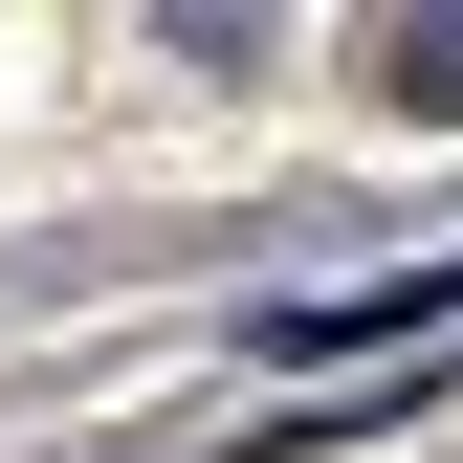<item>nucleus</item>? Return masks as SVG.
<instances>
[{"label":"nucleus","mask_w":463,"mask_h":463,"mask_svg":"<svg viewBox=\"0 0 463 463\" xmlns=\"http://www.w3.org/2000/svg\"><path fill=\"white\" fill-rule=\"evenodd\" d=\"M375 89H397V110H463V23H397V44H375Z\"/></svg>","instance_id":"nucleus-1"}]
</instances>
